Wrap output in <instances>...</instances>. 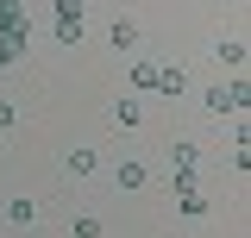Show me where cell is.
Instances as JSON below:
<instances>
[{
    "label": "cell",
    "mask_w": 251,
    "mask_h": 238,
    "mask_svg": "<svg viewBox=\"0 0 251 238\" xmlns=\"http://www.w3.org/2000/svg\"><path fill=\"white\" fill-rule=\"evenodd\" d=\"M207 113H245V82H226V88H207Z\"/></svg>",
    "instance_id": "1"
},
{
    "label": "cell",
    "mask_w": 251,
    "mask_h": 238,
    "mask_svg": "<svg viewBox=\"0 0 251 238\" xmlns=\"http://www.w3.org/2000/svg\"><path fill=\"white\" fill-rule=\"evenodd\" d=\"M57 44H82V6L57 0Z\"/></svg>",
    "instance_id": "2"
},
{
    "label": "cell",
    "mask_w": 251,
    "mask_h": 238,
    "mask_svg": "<svg viewBox=\"0 0 251 238\" xmlns=\"http://www.w3.org/2000/svg\"><path fill=\"white\" fill-rule=\"evenodd\" d=\"M19 31H31L25 6H13V0H0V38H19Z\"/></svg>",
    "instance_id": "3"
},
{
    "label": "cell",
    "mask_w": 251,
    "mask_h": 238,
    "mask_svg": "<svg viewBox=\"0 0 251 238\" xmlns=\"http://www.w3.org/2000/svg\"><path fill=\"white\" fill-rule=\"evenodd\" d=\"M31 50V31H19V38H0V69H19Z\"/></svg>",
    "instance_id": "4"
},
{
    "label": "cell",
    "mask_w": 251,
    "mask_h": 238,
    "mask_svg": "<svg viewBox=\"0 0 251 238\" xmlns=\"http://www.w3.org/2000/svg\"><path fill=\"white\" fill-rule=\"evenodd\" d=\"M157 88H163V94H182V88H188V75H182V69H163V63H157Z\"/></svg>",
    "instance_id": "5"
},
{
    "label": "cell",
    "mask_w": 251,
    "mask_h": 238,
    "mask_svg": "<svg viewBox=\"0 0 251 238\" xmlns=\"http://www.w3.org/2000/svg\"><path fill=\"white\" fill-rule=\"evenodd\" d=\"M113 125H120V132H132V125H138V100H132V94L113 107Z\"/></svg>",
    "instance_id": "6"
},
{
    "label": "cell",
    "mask_w": 251,
    "mask_h": 238,
    "mask_svg": "<svg viewBox=\"0 0 251 238\" xmlns=\"http://www.w3.org/2000/svg\"><path fill=\"white\" fill-rule=\"evenodd\" d=\"M170 163H176V169H195V163H201V150L182 138V144H170Z\"/></svg>",
    "instance_id": "7"
},
{
    "label": "cell",
    "mask_w": 251,
    "mask_h": 238,
    "mask_svg": "<svg viewBox=\"0 0 251 238\" xmlns=\"http://www.w3.org/2000/svg\"><path fill=\"white\" fill-rule=\"evenodd\" d=\"M113 182H120V188H138V182H145V163H132V157H126L120 169H113Z\"/></svg>",
    "instance_id": "8"
},
{
    "label": "cell",
    "mask_w": 251,
    "mask_h": 238,
    "mask_svg": "<svg viewBox=\"0 0 251 238\" xmlns=\"http://www.w3.org/2000/svg\"><path fill=\"white\" fill-rule=\"evenodd\" d=\"M113 44L132 50V44H138V25H132V19H113Z\"/></svg>",
    "instance_id": "9"
},
{
    "label": "cell",
    "mask_w": 251,
    "mask_h": 238,
    "mask_svg": "<svg viewBox=\"0 0 251 238\" xmlns=\"http://www.w3.org/2000/svg\"><path fill=\"white\" fill-rule=\"evenodd\" d=\"M31 213H38V207H31L25 194H19V201H13V207H6V219H13V226H31Z\"/></svg>",
    "instance_id": "10"
},
{
    "label": "cell",
    "mask_w": 251,
    "mask_h": 238,
    "mask_svg": "<svg viewBox=\"0 0 251 238\" xmlns=\"http://www.w3.org/2000/svg\"><path fill=\"white\" fill-rule=\"evenodd\" d=\"M63 169H69V176H88V169H94V150H75V157H69Z\"/></svg>",
    "instance_id": "11"
},
{
    "label": "cell",
    "mask_w": 251,
    "mask_h": 238,
    "mask_svg": "<svg viewBox=\"0 0 251 238\" xmlns=\"http://www.w3.org/2000/svg\"><path fill=\"white\" fill-rule=\"evenodd\" d=\"M176 207H182V219H201V213H207V201H201V194H182Z\"/></svg>",
    "instance_id": "12"
},
{
    "label": "cell",
    "mask_w": 251,
    "mask_h": 238,
    "mask_svg": "<svg viewBox=\"0 0 251 238\" xmlns=\"http://www.w3.org/2000/svg\"><path fill=\"white\" fill-rule=\"evenodd\" d=\"M6 125H13V107H6V100H0V132H6Z\"/></svg>",
    "instance_id": "13"
}]
</instances>
